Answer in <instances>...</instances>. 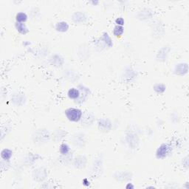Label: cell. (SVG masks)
I'll return each mask as SVG.
<instances>
[{"label": "cell", "mask_w": 189, "mask_h": 189, "mask_svg": "<svg viewBox=\"0 0 189 189\" xmlns=\"http://www.w3.org/2000/svg\"><path fill=\"white\" fill-rule=\"evenodd\" d=\"M188 72V65L187 63H180V64H176L174 69V73L175 75L179 76H184L187 74Z\"/></svg>", "instance_id": "3957f363"}, {"label": "cell", "mask_w": 189, "mask_h": 189, "mask_svg": "<svg viewBox=\"0 0 189 189\" xmlns=\"http://www.w3.org/2000/svg\"><path fill=\"white\" fill-rule=\"evenodd\" d=\"M167 49H168L167 47H164L158 52L157 56V59L158 60L161 61H164L166 60L167 56H168V54H165V52H167L169 51V49H168V50H167Z\"/></svg>", "instance_id": "8fae6325"}, {"label": "cell", "mask_w": 189, "mask_h": 189, "mask_svg": "<svg viewBox=\"0 0 189 189\" xmlns=\"http://www.w3.org/2000/svg\"><path fill=\"white\" fill-rule=\"evenodd\" d=\"M112 128V123L108 119H101L98 121V129L103 132H109Z\"/></svg>", "instance_id": "277c9868"}, {"label": "cell", "mask_w": 189, "mask_h": 189, "mask_svg": "<svg viewBox=\"0 0 189 189\" xmlns=\"http://www.w3.org/2000/svg\"><path fill=\"white\" fill-rule=\"evenodd\" d=\"M171 151V147L170 144L163 143L157 148L156 151V157L157 159H164L169 154Z\"/></svg>", "instance_id": "7a4b0ae2"}, {"label": "cell", "mask_w": 189, "mask_h": 189, "mask_svg": "<svg viewBox=\"0 0 189 189\" xmlns=\"http://www.w3.org/2000/svg\"><path fill=\"white\" fill-rule=\"evenodd\" d=\"M86 163V159L84 157H78L75 160V166L77 168H83Z\"/></svg>", "instance_id": "7c38bea8"}, {"label": "cell", "mask_w": 189, "mask_h": 189, "mask_svg": "<svg viewBox=\"0 0 189 189\" xmlns=\"http://www.w3.org/2000/svg\"><path fill=\"white\" fill-rule=\"evenodd\" d=\"M28 15L24 12H20L16 15V22L19 23H25L28 20Z\"/></svg>", "instance_id": "4fadbf2b"}, {"label": "cell", "mask_w": 189, "mask_h": 189, "mask_svg": "<svg viewBox=\"0 0 189 189\" xmlns=\"http://www.w3.org/2000/svg\"><path fill=\"white\" fill-rule=\"evenodd\" d=\"M153 89L157 94H163L166 91V85L163 84V83H156L154 86V87H153Z\"/></svg>", "instance_id": "2e32d148"}, {"label": "cell", "mask_w": 189, "mask_h": 189, "mask_svg": "<svg viewBox=\"0 0 189 189\" xmlns=\"http://www.w3.org/2000/svg\"><path fill=\"white\" fill-rule=\"evenodd\" d=\"M50 62L55 67H61L63 65V64H64V59L60 56L54 55L51 57Z\"/></svg>", "instance_id": "52a82bcc"}, {"label": "cell", "mask_w": 189, "mask_h": 189, "mask_svg": "<svg viewBox=\"0 0 189 189\" xmlns=\"http://www.w3.org/2000/svg\"><path fill=\"white\" fill-rule=\"evenodd\" d=\"M13 156V151L9 149H4L1 151V157L3 160L9 161Z\"/></svg>", "instance_id": "30bf717a"}, {"label": "cell", "mask_w": 189, "mask_h": 189, "mask_svg": "<svg viewBox=\"0 0 189 189\" xmlns=\"http://www.w3.org/2000/svg\"><path fill=\"white\" fill-rule=\"evenodd\" d=\"M65 115L69 121L73 123L79 122L82 119L83 112L78 108H71L67 109L65 111Z\"/></svg>", "instance_id": "6da1fadb"}, {"label": "cell", "mask_w": 189, "mask_h": 189, "mask_svg": "<svg viewBox=\"0 0 189 189\" xmlns=\"http://www.w3.org/2000/svg\"><path fill=\"white\" fill-rule=\"evenodd\" d=\"M101 40L103 41V43H104L107 47H112V46H113V43H112V39L110 38V36L109 35V34L107 33H103V35H102V37H101Z\"/></svg>", "instance_id": "5bb4252c"}, {"label": "cell", "mask_w": 189, "mask_h": 189, "mask_svg": "<svg viewBox=\"0 0 189 189\" xmlns=\"http://www.w3.org/2000/svg\"><path fill=\"white\" fill-rule=\"evenodd\" d=\"M72 19L76 24L84 23L86 21V16L82 12H76L73 15Z\"/></svg>", "instance_id": "5b68a950"}, {"label": "cell", "mask_w": 189, "mask_h": 189, "mask_svg": "<svg viewBox=\"0 0 189 189\" xmlns=\"http://www.w3.org/2000/svg\"><path fill=\"white\" fill-rule=\"evenodd\" d=\"M67 96L69 99L78 100L81 96V91L78 88H70L67 92Z\"/></svg>", "instance_id": "8992f818"}, {"label": "cell", "mask_w": 189, "mask_h": 189, "mask_svg": "<svg viewBox=\"0 0 189 189\" xmlns=\"http://www.w3.org/2000/svg\"><path fill=\"white\" fill-rule=\"evenodd\" d=\"M126 188H127V189H129V188H134V186L133 184H132V183H127V185H126Z\"/></svg>", "instance_id": "7402d4cb"}, {"label": "cell", "mask_w": 189, "mask_h": 189, "mask_svg": "<svg viewBox=\"0 0 189 189\" xmlns=\"http://www.w3.org/2000/svg\"><path fill=\"white\" fill-rule=\"evenodd\" d=\"M69 26L68 23L64 21L59 22L56 25V30L60 33H65L69 30Z\"/></svg>", "instance_id": "ba28073f"}, {"label": "cell", "mask_w": 189, "mask_h": 189, "mask_svg": "<svg viewBox=\"0 0 189 189\" xmlns=\"http://www.w3.org/2000/svg\"><path fill=\"white\" fill-rule=\"evenodd\" d=\"M69 151H70V148L67 143H62L60 146V148H59V152L63 156L67 155Z\"/></svg>", "instance_id": "e0dca14e"}, {"label": "cell", "mask_w": 189, "mask_h": 189, "mask_svg": "<svg viewBox=\"0 0 189 189\" xmlns=\"http://www.w3.org/2000/svg\"><path fill=\"white\" fill-rule=\"evenodd\" d=\"M15 28H16V30L19 33L22 34V35H25L29 32V29L25 23H19L16 22L15 24Z\"/></svg>", "instance_id": "9c48e42d"}, {"label": "cell", "mask_w": 189, "mask_h": 189, "mask_svg": "<svg viewBox=\"0 0 189 189\" xmlns=\"http://www.w3.org/2000/svg\"><path fill=\"white\" fill-rule=\"evenodd\" d=\"M37 171H39V175H37V176H34V180H43L44 179H45V176H46V174L45 171H42V168H39L37 169Z\"/></svg>", "instance_id": "d6986e66"}, {"label": "cell", "mask_w": 189, "mask_h": 189, "mask_svg": "<svg viewBox=\"0 0 189 189\" xmlns=\"http://www.w3.org/2000/svg\"><path fill=\"white\" fill-rule=\"evenodd\" d=\"M12 100H13V103L16 105H20V103H19L20 101L22 102L23 103H25V98H24V97L22 96V95H21L19 94L14 95V97H13Z\"/></svg>", "instance_id": "ac0fdd59"}, {"label": "cell", "mask_w": 189, "mask_h": 189, "mask_svg": "<svg viewBox=\"0 0 189 189\" xmlns=\"http://www.w3.org/2000/svg\"><path fill=\"white\" fill-rule=\"evenodd\" d=\"M124 33V28L123 26H118L115 25V28L113 29V34L117 38H120L123 35Z\"/></svg>", "instance_id": "9a60e30c"}, {"label": "cell", "mask_w": 189, "mask_h": 189, "mask_svg": "<svg viewBox=\"0 0 189 189\" xmlns=\"http://www.w3.org/2000/svg\"><path fill=\"white\" fill-rule=\"evenodd\" d=\"M124 23H125V21H124V19L122 17H119V18H117L115 19V24H116V25H118V26L123 27Z\"/></svg>", "instance_id": "ffe728a7"}, {"label": "cell", "mask_w": 189, "mask_h": 189, "mask_svg": "<svg viewBox=\"0 0 189 189\" xmlns=\"http://www.w3.org/2000/svg\"><path fill=\"white\" fill-rule=\"evenodd\" d=\"M83 185H85V186H89V180H88V179H83Z\"/></svg>", "instance_id": "44dd1931"}]
</instances>
